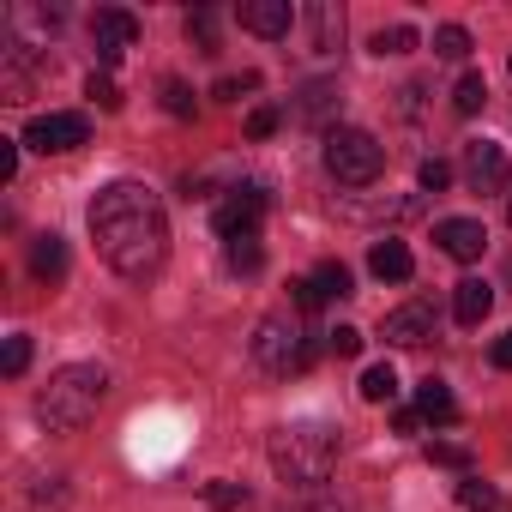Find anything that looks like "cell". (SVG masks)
I'll return each instance as SVG.
<instances>
[{
  "label": "cell",
  "instance_id": "1",
  "mask_svg": "<svg viewBox=\"0 0 512 512\" xmlns=\"http://www.w3.org/2000/svg\"><path fill=\"white\" fill-rule=\"evenodd\" d=\"M91 241L121 278H157L169 260V211L145 181H109L91 199Z\"/></svg>",
  "mask_w": 512,
  "mask_h": 512
},
{
  "label": "cell",
  "instance_id": "2",
  "mask_svg": "<svg viewBox=\"0 0 512 512\" xmlns=\"http://www.w3.org/2000/svg\"><path fill=\"white\" fill-rule=\"evenodd\" d=\"M266 458H272L284 488L314 494V488H326V476L338 464V428H326V422H284L266 440Z\"/></svg>",
  "mask_w": 512,
  "mask_h": 512
},
{
  "label": "cell",
  "instance_id": "3",
  "mask_svg": "<svg viewBox=\"0 0 512 512\" xmlns=\"http://www.w3.org/2000/svg\"><path fill=\"white\" fill-rule=\"evenodd\" d=\"M103 398H109V374H103L97 362H67V368H55L49 386L37 392V422H43L49 434H73V428H85V422L103 410Z\"/></svg>",
  "mask_w": 512,
  "mask_h": 512
},
{
  "label": "cell",
  "instance_id": "4",
  "mask_svg": "<svg viewBox=\"0 0 512 512\" xmlns=\"http://www.w3.org/2000/svg\"><path fill=\"white\" fill-rule=\"evenodd\" d=\"M314 356H320V344H314V332H308L290 308H284V314H266L260 332H253V362H260L272 380H296V374H308Z\"/></svg>",
  "mask_w": 512,
  "mask_h": 512
},
{
  "label": "cell",
  "instance_id": "5",
  "mask_svg": "<svg viewBox=\"0 0 512 512\" xmlns=\"http://www.w3.org/2000/svg\"><path fill=\"white\" fill-rule=\"evenodd\" d=\"M386 169V145L362 127H332L326 133V175L344 187H374Z\"/></svg>",
  "mask_w": 512,
  "mask_h": 512
},
{
  "label": "cell",
  "instance_id": "6",
  "mask_svg": "<svg viewBox=\"0 0 512 512\" xmlns=\"http://www.w3.org/2000/svg\"><path fill=\"white\" fill-rule=\"evenodd\" d=\"M272 211V193H266V181H241V187H229L223 199H217V211H211V229L223 235V241H241V235H253L260 229V217Z\"/></svg>",
  "mask_w": 512,
  "mask_h": 512
},
{
  "label": "cell",
  "instance_id": "7",
  "mask_svg": "<svg viewBox=\"0 0 512 512\" xmlns=\"http://www.w3.org/2000/svg\"><path fill=\"white\" fill-rule=\"evenodd\" d=\"M85 139H91V121H85V115H73V109L37 115V121L25 127V145H31V151H49V157H61V151H79Z\"/></svg>",
  "mask_w": 512,
  "mask_h": 512
},
{
  "label": "cell",
  "instance_id": "8",
  "mask_svg": "<svg viewBox=\"0 0 512 512\" xmlns=\"http://www.w3.org/2000/svg\"><path fill=\"white\" fill-rule=\"evenodd\" d=\"M91 43H97L103 73H109V67H121V55L139 43V19H133L127 7H103V13L91 19Z\"/></svg>",
  "mask_w": 512,
  "mask_h": 512
},
{
  "label": "cell",
  "instance_id": "9",
  "mask_svg": "<svg viewBox=\"0 0 512 512\" xmlns=\"http://www.w3.org/2000/svg\"><path fill=\"white\" fill-rule=\"evenodd\" d=\"M434 326H440L434 302H404V308H392V314H386L380 338H386V344H398V350H416V344H428V338H434Z\"/></svg>",
  "mask_w": 512,
  "mask_h": 512
},
{
  "label": "cell",
  "instance_id": "10",
  "mask_svg": "<svg viewBox=\"0 0 512 512\" xmlns=\"http://www.w3.org/2000/svg\"><path fill=\"white\" fill-rule=\"evenodd\" d=\"M290 290H296V308H326V302H344V296H350V266L320 260V266H314L308 278H296Z\"/></svg>",
  "mask_w": 512,
  "mask_h": 512
},
{
  "label": "cell",
  "instance_id": "11",
  "mask_svg": "<svg viewBox=\"0 0 512 512\" xmlns=\"http://www.w3.org/2000/svg\"><path fill=\"white\" fill-rule=\"evenodd\" d=\"M434 241H440L446 260H458V266H470V260H482V253H488V229H482L476 217H446V223H434Z\"/></svg>",
  "mask_w": 512,
  "mask_h": 512
},
{
  "label": "cell",
  "instance_id": "12",
  "mask_svg": "<svg viewBox=\"0 0 512 512\" xmlns=\"http://www.w3.org/2000/svg\"><path fill=\"white\" fill-rule=\"evenodd\" d=\"M235 19H241V31L266 37V43H278V37L296 31V7H290V0H241Z\"/></svg>",
  "mask_w": 512,
  "mask_h": 512
},
{
  "label": "cell",
  "instance_id": "13",
  "mask_svg": "<svg viewBox=\"0 0 512 512\" xmlns=\"http://www.w3.org/2000/svg\"><path fill=\"white\" fill-rule=\"evenodd\" d=\"M506 151L500 145H488V139H476V145H464V181H470V193H500L506 187Z\"/></svg>",
  "mask_w": 512,
  "mask_h": 512
},
{
  "label": "cell",
  "instance_id": "14",
  "mask_svg": "<svg viewBox=\"0 0 512 512\" xmlns=\"http://www.w3.org/2000/svg\"><path fill=\"white\" fill-rule=\"evenodd\" d=\"M368 272H374L380 284H410L416 260H410V247H404L398 235H386V241H374V253H368Z\"/></svg>",
  "mask_w": 512,
  "mask_h": 512
},
{
  "label": "cell",
  "instance_id": "15",
  "mask_svg": "<svg viewBox=\"0 0 512 512\" xmlns=\"http://www.w3.org/2000/svg\"><path fill=\"white\" fill-rule=\"evenodd\" d=\"M488 308H494V284L464 278V284L452 290V320H458V326H482V320H488Z\"/></svg>",
  "mask_w": 512,
  "mask_h": 512
},
{
  "label": "cell",
  "instance_id": "16",
  "mask_svg": "<svg viewBox=\"0 0 512 512\" xmlns=\"http://www.w3.org/2000/svg\"><path fill=\"white\" fill-rule=\"evenodd\" d=\"M416 416H422V422H434V428H446V422H458V398H452V386L428 374V380L416 386Z\"/></svg>",
  "mask_w": 512,
  "mask_h": 512
},
{
  "label": "cell",
  "instance_id": "17",
  "mask_svg": "<svg viewBox=\"0 0 512 512\" xmlns=\"http://www.w3.org/2000/svg\"><path fill=\"white\" fill-rule=\"evenodd\" d=\"M308 31H314V55H338V43H344V7L314 0V7H308Z\"/></svg>",
  "mask_w": 512,
  "mask_h": 512
},
{
  "label": "cell",
  "instance_id": "18",
  "mask_svg": "<svg viewBox=\"0 0 512 512\" xmlns=\"http://www.w3.org/2000/svg\"><path fill=\"white\" fill-rule=\"evenodd\" d=\"M31 272H37L43 284H61V278H67V241H61V235H37V241H31Z\"/></svg>",
  "mask_w": 512,
  "mask_h": 512
},
{
  "label": "cell",
  "instance_id": "19",
  "mask_svg": "<svg viewBox=\"0 0 512 512\" xmlns=\"http://www.w3.org/2000/svg\"><path fill=\"white\" fill-rule=\"evenodd\" d=\"M362 398H368V404H392V398H398V374H392V362L362 368Z\"/></svg>",
  "mask_w": 512,
  "mask_h": 512
},
{
  "label": "cell",
  "instance_id": "20",
  "mask_svg": "<svg viewBox=\"0 0 512 512\" xmlns=\"http://www.w3.org/2000/svg\"><path fill=\"white\" fill-rule=\"evenodd\" d=\"M338 109V85H326V79H314L308 91H302V121H326Z\"/></svg>",
  "mask_w": 512,
  "mask_h": 512
},
{
  "label": "cell",
  "instance_id": "21",
  "mask_svg": "<svg viewBox=\"0 0 512 512\" xmlns=\"http://www.w3.org/2000/svg\"><path fill=\"white\" fill-rule=\"evenodd\" d=\"M434 55L440 61H470V31L464 25H440L434 31Z\"/></svg>",
  "mask_w": 512,
  "mask_h": 512
},
{
  "label": "cell",
  "instance_id": "22",
  "mask_svg": "<svg viewBox=\"0 0 512 512\" xmlns=\"http://www.w3.org/2000/svg\"><path fill=\"white\" fill-rule=\"evenodd\" d=\"M482 103H488V79H482V73H464L458 91H452V109H458V115H476Z\"/></svg>",
  "mask_w": 512,
  "mask_h": 512
},
{
  "label": "cell",
  "instance_id": "23",
  "mask_svg": "<svg viewBox=\"0 0 512 512\" xmlns=\"http://www.w3.org/2000/svg\"><path fill=\"white\" fill-rule=\"evenodd\" d=\"M458 506H464V512H494V506H500V494H494L482 476H464V482H458Z\"/></svg>",
  "mask_w": 512,
  "mask_h": 512
},
{
  "label": "cell",
  "instance_id": "24",
  "mask_svg": "<svg viewBox=\"0 0 512 512\" xmlns=\"http://www.w3.org/2000/svg\"><path fill=\"white\" fill-rule=\"evenodd\" d=\"M187 37H193V49L199 55H217V13H187Z\"/></svg>",
  "mask_w": 512,
  "mask_h": 512
},
{
  "label": "cell",
  "instance_id": "25",
  "mask_svg": "<svg viewBox=\"0 0 512 512\" xmlns=\"http://www.w3.org/2000/svg\"><path fill=\"white\" fill-rule=\"evenodd\" d=\"M163 109H169L175 121H193V115H199V103H193V91H187L181 79H163Z\"/></svg>",
  "mask_w": 512,
  "mask_h": 512
},
{
  "label": "cell",
  "instance_id": "26",
  "mask_svg": "<svg viewBox=\"0 0 512 512\" xmlns=\"http://www.w3.org/2000/svg\"><path fill=\"white\" fill-rule=\"evenodd\" d=\"M205 500H211V512H241L247 506V488L241 482H205Z\"/></svg>",
  "mask_w": 512,
  "mask_h": 512
},
{
  "label": "cell",
  "instance_id": "27",
  "mask_svg": "<svg viewBox=\"0 0 512 512\" xmlns=\"http://www.w3.org/2000/svg\"><path fill=\"white\" fill-rule=\"evenodd\" d=\"M260 260H266V253H260V235L229 241V266H235V272H260Z\"/></svg>",
  "mask_w": 512,
  "mask_h": 512
},
{
  "label": "cell",
  "instance_id": "28",
  "mask_svg": "<svg viewBox=\"0 0 512 512\" xmlns=\"http://www.w3.org/2000/svg\"><path fill=\"white\" fill-rule=\"evenodd\" d=\"M260 91V73H229V79H217V97L223 103H241V97H253Z\"/></svg>",
  "mask_w": 512,
  "mask_h": 512
},
{
  "label": "cell",
  "instance_id": "29",
  "mask_svg": "<svg viewBox=\"0 0 512 512\" xmlns=\"http://www.w3.org/2000/svg\"><path fill=\"white\" fill-rule=\"evenodd\" d=\"M404 49H416V31L410 25H392V31L374 37V55H404Z\"/></svg>",
  "mask_w": 512,
  "mask_h": 512
},
{
  "label": "cell",
  "instance_id": "30",
  "mask_svg": "<svg viewBox=\"0 0 512 512\" xmlns=\"http://www.w3.org/2000/svg\"><path fill=\"white\" fill-rule=\"evenodd\" d=\"M416 181H422V193H440V187L452 181V163H446V157H422V169H416Z\"/></svg>",
  "mask_w": 512,
  "mask_h": 512
},
{
  "label": "cell",
  "instance_id": "31",
  "mask_svg": "<svg viewBox=\"0 0 512 512\" xmlns=\"http://www.w3.org/2000/svg\"><path fill=\"white\" fill-rule=\"evenodd\" d=\"M428 458H434V464H446V470H464V476H470V446H452V440H434V446H428Z\"/></svg>",
  "mask_w": 512,
  "mask_h": 512
},
{
  "label": "cell",
  "instance_id": "32",
  "mask_svg": "<svg viewBox=\"0 0 512 512\" xmlns=\"http://www.w3.org/2000/svg\"><path fill=\"white\" fill-rule=\"evenodd\" d=\"M284 512H350L338 494H326V488H314V494H302V500H290Z\"/></svg>",
  "mask_w": 512,
  "mask_h": 512
},
{
  "label": "cell",
  "instance_id": "33",
  "mask_svg": "<svg viewBox=\"0 0 512 512\" xmlns=\"http://www.w3.org/2000/svg\"><path fill=\"white\" fill-rule=\"evenodd\" d=\"M278 121H284V115H278L272 103H260V109L247 115V139H272V133H278Z\"/></svg>",
  "mask_w": 512,
  "mask_h": 512
},
{
  "label": "cell",
  "instance_id": "34",
  "mask_svg": "<svg viewBox=\"0 0 512 512\" xmlns=\"http://www.w3.org/2000/svg\"><path fill=\"white\" fill-rule=\"evenodd\" d=\"M0 368H7L13 380L31 368V338H7V356H0Z\"/></svg>",
  "mask_w": 512,
  "mask_h": 512
},
{
  "label": "cell",
  "instance_id": "35",
  "mask_svg": "<svg viewBox=\"0 0 512 512\" xmlns=\"http://www.w3.org/2000/svg\"><path fill=\"white\" fill-rule=\"evenodd\" d=\"M85 91L97 97V109H109V115L121 109V91H115V79H109V73H91V85H85Z\"/></svg>",
  "mask_w": 512,
  "mask_h": 512
},
{
  "label": "cell",
  "instance_id": "36",
  "mask_svg": "<svg viewBox=\"0 0 512 512\" xmlns=\"http://www.w3.org/2000/svg\"><path fill=\"white\" fill-rule=\"evenodd\" d=\"M326 350L332 356H362V332L356 326H338V332H326Z\"/></svg>",
  "mask_w": 512,
  "mask_h": 512
},
{
  "label": "cell",
  "instance_id": "37",
  "mask_svg": "<svg viewBox=\"0 0 512 512\" xmlns=\"http://www.w3.org/2000/svg\"><path fill=\"white\" fill-rule=\"evenodd\" d=\"M19 145H25V139H0V181L19 175Z\"/></svg>",
  "mask_w": 512,
  "mask_h": 512
},
{
  "label": "cell",
  "instance_id": "38",
  "mask_svg": "<svg viewBox=\"0 0 512 512\" xmlns=\"http://www.w3.org/2000/svg\"><path fill=\"white\" fill-rule=\"evenodd\" d=\"M488 356H494V368H506V374H512V332H506V338H494V350H488Z\"/></svg>",
  "mask_w": 512,
  "mask_h": 512
},
{
  "label": "cell",
  "instance_id": "39",
  "mask_svg": "<svg viewBox=\"0 0 512 512\" xmlns=\"http://www.w3.org/2000/svg\"><path fill=\"white\" fill-rule=\"evenodd\" d=\"M392 422H398V434H416V428H422V416H416V410H398Z\"/></svg>",
  "mask_w": 512,
  "mask_h": 512
},
{
  "label": "cell",
  "instance_id": "40",
  "mask_svg": "<svg viewBox=\"0 0 512 512\" xmlns=\"http://www.w3.org/2000/svg\"><path fill=\"white\" fill-rule=\"evenodd\" d=\"M506 223H512V199H506Z\"/></svg>",
  "mask_w": 512,
  "mask_h": 512
}]
</instances>
